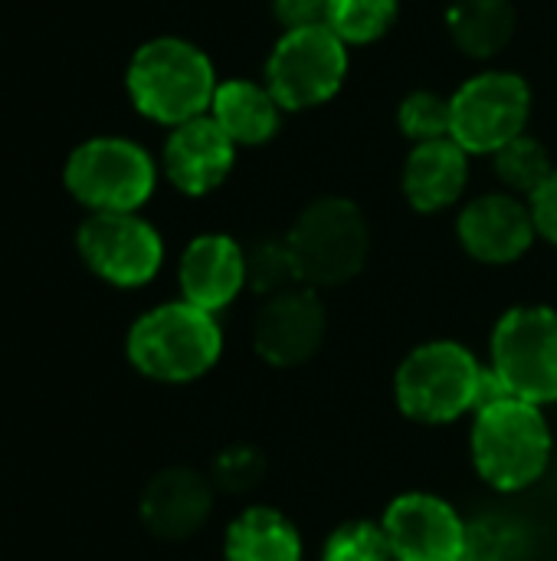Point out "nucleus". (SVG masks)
Returning a JSON list of instances; mask_svg holds the SVG:
<instances>
[{
	"label": "nucleus",
	"instance_id": "nucleus-1",
	"mask_svg": "<svg viewBox=\"0 0 557 561\" xmlns=\"http://www.w3.org/2000/svg\"><path fill=\"white\" fill-rule=\"evenodd\" d=\"M492 394H502L489 375V365L473 348L453 339H433L404 355L394 371V398L404 417L443 427L466 414H476Z\"/></svg>",
	"mask_w": 557,
	"mask_h": 561
},
{
	"label": "nucleus",
	"instance_id": "nucleus-2",
	"mask_svg": "<svg viewBox=\"0 0 557 561\" xmlns=\"http://www.w3.org/2000/svg\"><path fill=\"white\" fill-rule=\"evenodd\" d=\"M555 434L542 404L492 394L469 427V457L476 473L496 493H525L552 467Z\"/></svg>",
	"mask_w": 557,
	"mask_h": 561
},
{
	"label": "nucleus",
	"instance_id": "nucleus-3",
	"mask_svg": "<svg viewBox=\"0 0 557 561\" xmlns=\"http://www.w3.org/2000/svg\"><path fill=\"white\" fill-rule=\"evenodd\" d=\"M128 365L158 385H190L223 355V329L213 312L184 299L151 306L125 335Z\"/></svg>",
	"mask_w": 557,
	"mask_h": 561
},
{
	"label": "nucleus",
	"instance_id": "nucleus-4",
	"mask_svg": "<svg viewBox=\"0 0 557 561\" xmlns=\"http://www.w3.org/2000/svg\"><path fill=\"white\" fill-rule=\"evenodd\" d=\"M217 85L220 82L210 56L181 36H158L141 43L125 72L131 105L144 118L171 128L210 115Z\"/></svg>",
	"mask_w": 557,
	"mask_h": 561
},
{
	"label": "nucleus",
	"instance_id": "nucleus-5",
	"mask_svg": "<svg viewBox=\"0 0 557 561\" xmlns=\"http://www.w3.org/2000/svg\"><path fill=\"white\" fill-rule=\"evenodd\" d=\"M299 283L332 289L355 279L371 253V227L361 207L348 197L312 201L286 233Z\"/></svg>",
	"mask_w": 557,
	"mask_h": 561
},
{
	"label": "nucleus",
	"instance_id": "nucleus-6",
	"mask_svg": "<svg viewBox=\"0 0 557 561\" xmlns=\"http://www.w3.org/2000/svg\"><path fill=\"white\" fill-rule=\"evenodd\" d=\"M62 184L89 214H138L154 194L158 164L138 141L98 135L69 154Z\"/></svg>",
	"mask_w": 557,
	"mask_h": 561
},
{
	"label": "nucleus",
	"instance_id": "nucleus-7",
	"mask_svg": "<svg viewBox=\"0 0 557 561\" xmlns=\"http://www.w3.org/2000/svg\"><path fill=\"white\" fill-rule=\"evenodd\" d=\"M489 375L502 394L557 404V309H509L489 335Z\"/></svg>",
	"mask_w": 557,
	"mask_h": 561
},
{
	"label": "nucleus",
	"instance_id": "nucleus-8",
	"mask_svg": "<svg viewBox=\"0 0 557 561\" xmlns=\"http://www.w3.org/2000/svg\"><path fill=\"white\" fill-rule=\"evenodd\" d=\"M348 46L325 26L282 30L279 43L266 59V85L282 105V112H305L345 85Z\"/></svg>",
	"mask_w": 557,
	"mask_h": 561
},
{
	"label": "nucleus",
	"instance_id": "nucleus-9",
	"mask_svg": "<svg viewBox=\"0 0 557 561\" xmlns=\"http://www.w3.org/2000/svg\"><path fill=\"white\" fill-rule=\"evenodd\" d=\"M532 89L519 72H479L450 95V138L469 154H496L525 135Z\"/></svg>",
	"mask_w": 557,
	"mask_h": 561
},
{
	"label": "nucleus",
	"instance_id": "nucleus-10",
	"mask_svg": "<svg viewBox=\"0 0 557 561\" xmlns=\"http://www.w3.org/2000/svg\"><path fill=\"white\" fill-rule=\"evenodd\" d=\"M76 250L85 270L115 289H141L164 266V240L141 214H89L76 230Z\"/></svg>",
	"mask_w": 557,
	"mask_h": 561
},
{
	"label": "nucleus",
	"instance_id": "nucleus-11",
	"mask_svg": "<svg viewBox=\"0 0 557 561\" xmlns=\"http://www.w3.org/2000/svg\"><path fill=\"white\" fill-rule=\"evenodd\" d=\"M394 561H463L466 519L437 493H401L381 516Z\"/></svg>",
	"mask_w": 557,
	"mask_h": 561
},
{
	"label": "nucleus",
	"instance_id": "nucleus-12",
	"mask_svg": "<svg viewBox=\"0 0 557 561\" xmlns=\"http://www.w3.org/2000/svg\"><path fill=\"white\" fill-rule=\"evenodd\" d=\"M328 312L312 286H292L266 296L253 319V348L272 368H299L312 362L325 342Z\"/></svg>",
	"mask_w": 557,
	"mask_h": 561
},
{
	"label": "nucleus",
	"instance_id": "nucleus-13",
	"mask_svg": "<svg viewBox=\"0 0 557 561\" xmlns=\"http://www.w3.org/2000/svg\"><path fill=\"white\" fill-rule=\"evenodd\" d=\"M460 247L486 266H506L522 260L538 230L532 207L515 194H483L460 210L456 220Z\"/></svg>",
	"mask_w": 557,
	"mask_h": 561
},
{
	"label": "nucleus",
	"instance_id": "nucleus-14",
	"mask_svg": "<svg viewBox=\"0 0 557 561\" xmlns=\"http://www.w3.org/2000/svg\"><path fill=\"white\" fill-rule=\"evenodd\" d=\"M177 286H181L184 302H190L204 312H213V316L223 312L250 286L246 250L230 233L194 237L181 253Z\"/></svg>",
	"mask_w": 557,
	"mask_h": 561
},
{
	"label": "nucleus",
	"instance_id": "nucleus-15",
	"mask_svg": "<svg viewBox=\"0 0 557 561\" xmlns=\"http://www.w3.org/2000/svg\"><path fill=\"white\" fill-rule=\"evenodd\" d=\"M233 161H236V145L210 115L171 128L161 154L164 178L187 197H204L217 191L233 171Z\"/></svg>",
	"mask_w": 557,
	"mask_h": 561
},
{
	"label": "nucleus",
	"instance_id": "nucleus-16",
	"mask_svg": "<svg viewBox=\"0 0 557 561\" xmlns=\"http://www.w3.org/2000/svg\"><path fill=\"white\" fill-rule=\"evenodd\" d=\"M213 480L190 467H167L141 493V523L164 542L190 539L213 513Z\"/></svg>",
	"mask_w": 557,
	"mask_h": 561
},
{
	"label": "nucleus",
	"instance_id": "nucleus-17",
	"mask_svg": "<svg viewBox=\"0 0 557 561\" xmlns=\"http://www.w3.org/2000/svg\"><path fill=\"white\" fill-rule=\"evenodd\" d=\"M469 181V151L453 138L414 145L404 161V197L420 214H440L453 207Z\"/></svg>",
	"mask_w": 557,
	"mask_h": 561
},
{
	"label": "nucleus",
	"instance_id": "nucleus-18",
	"mask_svg": "<svg viewBox=\"0 0 557 561\" xmlns=\"http://www.w3.org/2000/svg\"><path fill=\"white\" fill-rule=\"evenodd\" d=\"M223 561H305V542L286 513L250 506L227 526Z\"/></svg>",
	"mask_w": 557,
	"mask_h": 561
},
{
	"label": "nucleus",
	"instance_id": "nucleus-19",
	"mask_svg": "<svg viewBox=\"0 0 557 561\" xmlns=\"http://www.w3.org/2000/svg\"><path fill=\"white\" fill-rule=\"evenodd\" d=\"M210 118L230 135L233 145H263L279 131L282 105L266 82L227 79L213 92Z\"/></svg>",
	"mask_w": 557,
	"mask_h": 561
},
{
	"label": "nucleus",
	"instance_id": "nucleus-20",
	"mask_svg": "<svg viewBox=\"0 0 557 561\" xmlns=\"http://www.w3.org/2000/svg\"><path fill=\"white\" fill-rule=\"evenodd\" d=\"M446 26L466 56L489 59L509 46L515 33V10L509 0H453Z\"/></svg>",
	"mask_w": 557,
	"mask_h": 561
},
{
	"label": "nucleus",
	"instance_id": "nucleus-21",
	"mask_svg": "<svg viewBox=\"0 0 557 561\" xmlns=\"http://www.w3.org/2000/svg\"><path fill=\"white\" fill-rule=\"evenodd\" d=\"M397 16V0H328L325 26L345 43L361 46L381 39Z\"/></svg>",
	"mask_w": 557,
	"mask_h": 561
},
{
	"label": "nucleus",
	"instance_id": "nucleus-22",
	"mask_svg": "<svg viewBox=\"0 0 557 561\" xmlns=\"http://www.w3.org/2000/svg\"><path fill=\"white\" fill-rule=\"evenodd\" d=\"M492 161H496V174L502 178V184L515 197H532L555 171L545 145L538 138H532V135H519L515 141L499 148L492 154Z\"/></svg>",
	"mask_w": 557,
	"mask_h": 561
},
{
	"label": "nucleus",
	"instance_id": "nucleus-23",
	"mask_svg": "<svg viewBox=\"0 0 557 561\" xmlns=\"http://www.w3.org/2000/svg\"><path fill=\"white\" fill-rule=\"evenodd\" d=\"M246 276H250V289L259 293V296H276V293H282V289L302 286L286 237L259 240V243L246 253Z\"/></svg>",
	"mask_w": 557,
	"mask_h": 561
},
{
	"label": "nucleus",
	"instance_id": "nucleus-24",
	"mask_svg": "<svg viewBox=\"0 0 557 561\" xmlns=\"http://www.w3.org/2000/svg\"><path fill=\"white\" fill-rule=\"evenodd\" d=\"M318 561H394V556H391L381 523L351 519V523H341L338 529H332Z\"/></svg>",
	"mask_w": 557,
	"mask_h": 561
},
{
	"label": "nucleus",
	"instance_id": "nucleus-25",
	"mask_svg": "<svg viewBox=\"0 0 557 561\" xmlns=\"http://www.w3.org/2000/svg\"><path fill=\"white\" fill-rule=\"evenodd\" d=\"M397 125H401V131H404L414 145L450 138V99H443V95H437V92H427V89L410 92V95L401 102Z\"/></svg>",
	"mask_w": 557,
	"mask_h": 561
},
{
	"label": "nucleus",
	"instance_id": "nucleus-26",
	"mask_svg": "<svg viewBox=\"0 0 557 561\" xmlns=\"http://www.w3.org/2000/svg\"><path fill=\"white\" fill-rule=\"evenodd\" d=\"M266 477V457L250 444H233L213 460V486L227 493H250Z\"/></svg>",
	"mask_w": 557,
	"mask_h": 561
},
{
	"label": "nucleus",
	"instance_id": "nucleus-27",
	"mask_svg": "<svg viewBox=\"0 0 557 561\" xmlns=\"http://www.w3.org/2000/svg\"><path fill=\"white\" fill-rule=\"evenodd\" d=\"M515 546V533L509 529V523L483 516L466 523V556L463 561H506L512 556Z\"/></svg>",
	"mask_w": 557,
	"mask_h": 561
},
{
	"label": "nucleus",
	"instance_id": "nucleus-28",
	"mask_svg": "<svg viewBox=\"0 0 557 561\" xmlns=\"http://www.w3.org/2000/svg\"><path fill=\"white\" fill-rule=\"evenodd\" d=\"M529 207H532L538 237L557 247V168L552 171V178L529 197Z\"/></svg>",
	"mask_w": 557,
	"mask_h": 561
},
{
	"label": "nucleus",
	"instance_id": "nucleus-29",
	"mask_svg": "<svg viewBox=\"0 0 557 561\" xmlns=\"http://www.w3.org/2000/svg\"><path fill=\"white\" fill-rule=\"evenodd\" d=\"M328 0H272V13L282 23V30H302L325 23Z\"/></svg>",
	"mask_w": 557,
	"mask_h": 561
}]
</instances>
